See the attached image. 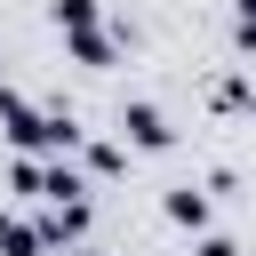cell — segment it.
Returning a JSON list of instances; mask_svg holds the SVG:
<instances>
[{
	"label": "cell",
	"mask_w": 256,
	"mask_h": 256,
	"mask_svg": "<svg viewBox=\"0 0 256 256\" xmlns=\"http://www.w3.org/2000/svg\"><path fill=\"white\" fill-rule=\"evenodd\" d=\"M0 256H48V248H40V224H24V216L0 208Z\"/></svg>",
	"instance_id": "5b68a950"
},
{
	"label": "cell",
	"mask_w": 256,
	"mask_h": 256,
	"mask_svg": "<svg viewBox=\"0 0 256 256\" xmlns=\"http://www.w3.org/2000/svg\"><path fill=\"white\" fill-rule=\"evenodd\" d=\"M8 192L16 200H40V160H8Z\"/></svg>",
	"instance_id": "ba28073f"
},
{
	"label": "cell",
	"mask_w": 256,
	"mask_h": 256,
	"mask_svg": "<svg viewBox=\"0 0 256 256\" xmlns=\"http://www.w3.org/2000/svg\"><path fill=\"white\" fill-rule=\"evenodd\" d=\"M120 144H128V152H168V144H176V120H168L152 96H128V104H120Z\"/></svg>",
	"instance_id": "6da1fadb"
},
{
	"label": "cell",
	"mask_w": 256,
	"mask_h": 256,
	"mask_svg": "<svg viewBox=\"0 0 256 256\" xmlns=\"http://www.w3.org/2000/svg\"><path fill=\"white\" fill-rule=\"evenodd\" d=\"M80 240H88V200H48L40 248H80Z\"/></svg>",
	"instance_id": "7a4b0ae2"
},
{
	"label": "cell",
	"mask_w": 256,
	"mask_h": 256,
	"mask_svg": "<svg viewBox=\"0 0 256 256\" xmlns=\"http://www.w3.org/2000/svg\"><path fill=\"white\" fill-rule=\"evenodd\" d=\"M64 48H72V64L104 72V64L120 56V32H104V24H80V32H64Z\"/></svg>",
	"instance_id": "3957f363"
},
{
	"label": "cell",
	"mask_w": 256,
	"mask_h": 256,
	"mask_svg": "<svg viewBox=\"0 0 256 256\" xmlns=\"http://www.w3.org/2000/svg\"><path fill=\"white\" fill-rule=\"evenodd\" d=\"M72 256H112V248H88V240H80V248H72Z\"/></svg>",
	"instance_id": "30bf717a"
},
{
	"label": "cell",
	"mask_w": 256,
	"mask_h": 256,
	"mask_svg": "<svg viewBox=\"0 0 256 256\" xmlns=\"http://www.w3.org/2000/svg\"><path fill=\"white\" fill-rule=\"evenodd\" d=\"M192 256H240V240H224V232H200V248Z\"/></svg>",
	"instance_id": "9c48e42d"
},
{
	"label": "cell",
	"mask_w": 256,
	"mask_h": 256,
	"mask_svg": "<svg viewBox=\"0 0 256 256\" xmlns=\"http://www.w3.org/2000/svg\"><path fill=\"white\" fill-rule=\"evenodd\" d=\"M56 32H80V24H104V0H48Z\"/></svg>",
	"instance_id": "52a82bcc"
},
{
	"label": "cell",
	"mask_w": 256,
	"mask_h": 256,
	"mask_svg": "<svg viewBox=\"0 0 256 256\" xmlns=\"http://www.w3.org/2000/svg\"><path fill=\"white\" fill-rule=\"evenodd\" d=\"M160 216H168L176 232H208V192H200V184H176V192L160 200Z\"/></svg>",
	"instance_id": "277c9868"
},
{
	"label": "cell",
	"mask_w": 256,
	"mask_h": 256,
	"mask_svg": "<svg viewBox=\"0 0 256 256\" xmlns=\"http://www.w3.org/2000/svg\"><path fill=\"white\" fill-rule=\"evenodd\" d=\"M80 160H88V176H128V144H88L80 136Z\"/></svg>",
	"instance_id": "8992f818"
}]
</instances>
